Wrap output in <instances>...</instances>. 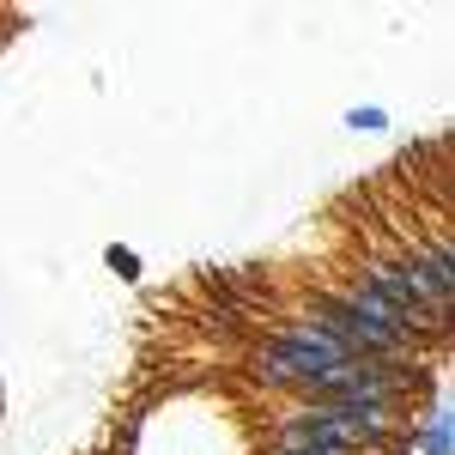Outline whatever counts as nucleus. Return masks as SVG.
<instances>
[{"mask_svg": "<svg viewBox=\"0 0 455 455\" xmlns=\"http://www.w3.org/2000/svg\"><path fill=\"white\" fill-rule=\"evenodd\" d=\"M413 455H450V401L437 395L431 413L413 419Z\"/></svg>", "mask_w": 455, "mask_h": 455, "instance_id": "obj_1", "label": "nucleus"}, {"mask_svg": "<svg viewBox=\"0 0 455 455\" xmlns=\"http://www.w3.org/2000/svg\"><path fill=\"white\" fill-rule=\"evenodd\" d=\"M347 128H352V134H388V109L383 104H352L347 109Z\"/></svg>", "mask_w": 455, "mask_h": 455, "instance_id": "obj_2", "label": "nucleus"}, {"mask_svg": "<svg viewBox=\"0 0 455 455\" xmlns=\"http://www.w3.org/2000/svg\"><path fill=\"white\" fill-rule=\"evenodd\" d=\"M104 261H109V274H122V280H140V255H134V249L109 243V249H104Z\"/></svg>", "mask_w": 455, "mask_h": 455, "instance_id": "obj_3", "label": "nucleus"}, {"mask_svg": "<svg viewBox=\"0 0 455 455\" xmlns=\"http://www.w3.org/2000/svg\"><path fill=\"white\" fill-rule=\"evenodd\" d=\"M274 455H280V450H274Z\"/></svg>", "mask_w": 455, "mask_h": 455, "instance_id": "obj_4", "label": "nucleus"}]
</instances>
